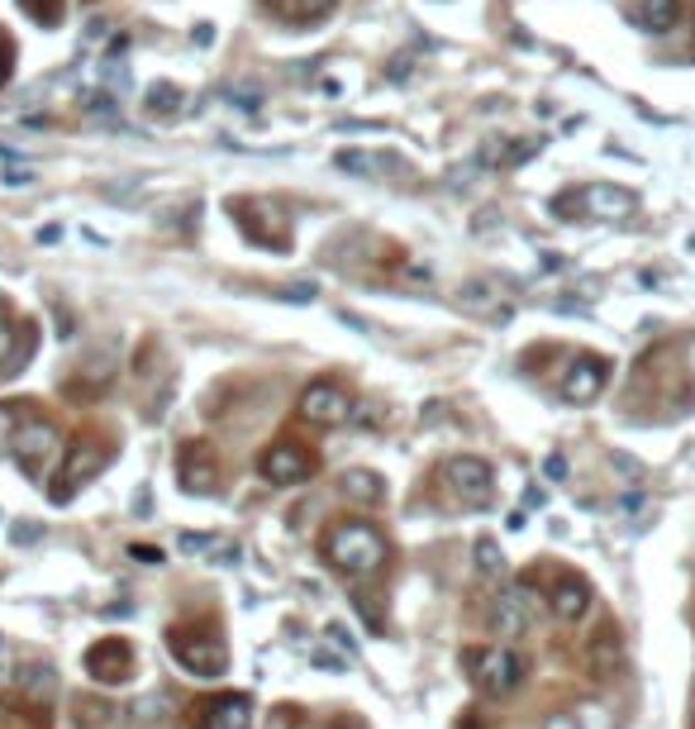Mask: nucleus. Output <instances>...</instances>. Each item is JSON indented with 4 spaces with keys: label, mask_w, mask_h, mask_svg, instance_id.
I'll list each match as a JSON object with an SVG mask.
<instances>
[{
    "label": "nucleus",
    "mask_w": 695,
    "mask_h": 729,
    "mask_svg": "<svg viewBox=\"0 0 695 729\" xmlns=\"http://www.w3.org/2000/svg\"><path fill=\"white\" fill-rule=\"evenodd\" d=\"M257 472H263V482H272V486H296V482H306L315 472V457L300 449V443L282 439V443H272V449H263Z\"/></svg>",
    "instance_id": "8"
},
{
    "label": "nucleus",
    "mask_w": 695,
    "mask_h": 729,
    "mask_svg": "<svg viewBox=\"0 0 695 729\" xmlns=\"http://www.w3.org/2000/svg\"><path fill=\"white\" fill-rule=\"evenodd\" d=\"M20 5L29 10V20H38V24H57V20H63V0H20Z\"/></svg>",
    "instance_id": "27"
},
{
    "label": "nucleus",
    "mask_w": 695,
    "mask_h": 729,
    "mask_svg": "<svg viewBox=\"0 0 695 729\" xmlns=\"http://www.w3.org/2000/svg\"><path fill=\"white\" fill-rule=\"evenodd\" d=\"M229 100H239V110H257V91H229Z\"/></svg>",
    "instance_id": "34"
},
{
    "label": "nucleus",
    "mask_w": 695,
    "mask_h": 729,
    "mask_svg": "<svg viewBox=\"0 0 695 729\" xmlns=\"http://www.w3.org/2000/svg\"><path fill=\"white\" fill-rule=\"evenodd\" d=\"M200 729H253V700L249 696H220L200 710Z\"/></svg>",
    "instance_id": "14"
},
{
    "label": "nucleus",
    "mask_w": 695,
    "mask_h": 729,
    "mask_svg": "<svg viewBox=\"0 0 695 729\" xmlns=\"http://www.w3.org/2000/svg\"><path fill=\"white\" fill-rule=\"evenodd\" d=\"M529 620H533L529 586L525 582H505L500 596H496V606H490V629H496L500 639H519L529 629Z\"/></svg>",
    "instance_id": "10"
},
{
    "label": "nucleus",
    "mask_w": 695,
    "mask_h": 729,
    "mask_svg": "<svg viewBox=\"0 0 695 729\" xmlns=\"http://www.w3.org/2000/svg\"><path fill=\"white\" fill-rule=\"evenodd\" d=\"M334 163L348 172V177H386V172L390 167H396V157H390V153H362V148H343L339 157H334Z\"/></svg>",
    "instance_id": "18"
},
{
    "label": "nucleus",
    "mask_w": 695,
    "mask_h": 729,
    "mask_svg": "<svg viewBox=\"0 0 695 729\" xmlns=\"http://www.w3.org/2000/svg\"><path fill=\"white\" fill-rule=\"evenodd\" d=\"M562 206H576L582 214H591V220H625V214H633V191H625V186H610V181H591L582 186V191L562 196Z\"/></svg>",
    "instance_id": "7"
},
{
    "label": "nucleus",
    "mask_w": 695,
    "mask_h": 729,
    "mask_svg": "<svg viewBox=\"0 0 695 729\" xmlns=\"http://www.w3.org/2000/svg\"><path fill=\"white\" fill-rule=\"evenodd\" d=\"M439 477L453 486V491L462 500H472V506H482V500L490 496V463H482V457H472V453H457V457H448Z\"/></svg>",
    "instance_id": "11"
},
{
    "label": "nucleus",
    "mask_w": 695,
    "mask_h": 729,
    "mask_svg": "<svg viewBox=\"0 0 695 729\" xmlns=\"http://www.w3.org/2000/svg\"><path fill=\"white\" fill-rule=\"evenodd\" d=\"M400 277H405V281H424V286H429V267L410 263V267H400Z\"/></svg>",
    "instance_id": "35"
},
{
    "label": "nucleus",
    "mask_w": 695,
    "mask_h": 729,
    "mask_svg": "<svg viewBox=\"0 0 695 729\" xmlns=\"http://www.w3.org/2000/svg\"><path fill=\"white\" fill-rule=\"evenodd\" d=\"M5 186H29V172H5Z\"/></svg>",
    "instance_id": "38"
},
{
    "label": "nucleus",
    "mask_w": 695,
    "mask_h": 729,
    "mask_svg": "<svg viewBox=\"0 0 695 729\" xmlns=\"http://www.w3.org/2000/svg\"><path fill=\"white\" fill-rule=\"evenodd\" d=\"M605 382H610V363L596 357V353H582V357H572V363H567V372H562L558 396L572 400V406H591V400L605 391Z\"/></svg>",
    "instance_id": "6"
},
{
    "label": "nucleus",
    "mask_w": 695,
    "mask_h": 729,
    "mask_svg": "<svg viewBox=\"0 0 695 729\" xmlns=\"http://www.w3.org/2000/svg\"><path fill=\"white\" fill-rule=\"evenodd\" d=\"M86 677L100 686H120L134 677V649L124 639H96L86 649Z\"/></svg>",
    "instance_id": "9"
},
{
    "label": "nucleus",
    "mask_w": 695,
    "mask_h": 729,
    "mask_svg": "<svg viewBox=\"0 0 695 729\" xmlns=\"http://www.w3.org/2000/svg\"><path fill=\"white\" fill-rule=\"evenodd\" d=\"M490 291H496L490 281H467V286L457 291V300H462L467 310H490Z\"/></svg>",
    "instance_id": "25"
},
{
    "label": "nucleus",
    "mask_w": 695,
    "mask_h": 729,
    "mask_svg": "<svg viewBox=\"0 0 695 729\" xmlns=\"http://www.w3.org/2000/svg\"><path fill=\"white\" fill-rule=\"evenodd\" d=\"M20 410H14V406H0V449H10V443H14V434H20Z\"/></svg>",
    "instance_id": "28"
},
{
    "label": "nucleus",
    "mask_w": 695,
    "mask_h": 729,
    "mask_svg": "<svg viewBox=\"0 0 695 729\" xmlns=\"http://www.w3.org/2000/svg\"><path fill=\"white\" fill-rule=\"evenodd\" d=\"M282 300H315V281L310 286H286Z\"/></svg>",
    "instance_id": "33"
},
{
    "label": "nucleus",
    "mask_w": 695,
    "mask_h": 729,
    "mask_svg": "<svg viewBox=\"0 0 695 729\" xmlns=\"http://www.w3.org/2000/svg\"><path fill=\"white\" fill-rule=\"evenodd\" d=\"M0 677H5V639H0Z\"/></svg>",
    "instance_id": "39"
},
{
    "label": "nucleus",
    "mask_w": 695,
    "mask_h": 729,
    "mask_svg": "<svg viewBox=\"0 0 695 729\" xmlns=\"http://www.w3.org/2000/svg\"><path fill=\"white\" fill-rule=\"evenodd\" d=\"M543 729H576V715L558 710V715H548V720H543Z\"/></svg>",
    "instance_id": "31"
},
{
    "label": "nucleus",
    "mask_w": 695,
    "mask_h": 729,
    "mask_svg": "<svg viewBox=\"0 0 695 729\" xmlns=\"http://www.w3.org/2000/svg\"><path fill=\"white\" fill-rule=\"evenodd\" d=\"M296 410H300V420L315 424V429H334L353 415V400H348V391L339 382H310L306 391H300Z\"/></svg>",
    "instance_id": "5"
},
{
    "label": "nucleus",
    "mask_w": 695,
    "mask_h": 729,
    "mask_svg": "<svg viewBox=\"0 0 695 729\" xmlns=\"http://www.w3.org/2000/svg\"><path fill=\"white\" fill-rule=\"evenodd\" d=\"M34 539H38V524H29V520L14 524V543H34Z\"/></svg>",
    "instance_id": "32"
},
{
    "label": "nucleus",
    "mask_w": 695,
    "mask_h": 729,
    "mask_svg": "<svg viewBox=\"0 0 695 729\" xmlns=\"http://www.w3.org/2000/svg\"><path fill=\"white\" fill-rule=\"evenodd\" d=\"M220 549V539L210 534H181V553H214Z\"/></svg>",
    "instance_id": "29"
},
{
    "label": "nucleus",
    "mask_w": 695,
    "mask_h": 729,
    "mask_svg": "<svg viewBox=\"0 0 695 729\" xmlns=\"http://www.w3.org/2000/svg\"><path fill=\"white\" fill-rule=\"evenodd\" d=\"M177 106H181V91H177V86H153V91H148V110L153 114H163V120H167V114H177Z\"/></svg>",
    "instance_id": "23"
},
{
    "label": "nucleus",
    "mask_w": 695,
    "mask_h": 729,
    "mask_svg": "<svg viewBox=\"0 0 695 729\" xmlns=\"http://www.w3.org/2000/svg\"><path fill=\"white\" fill-rule=\"evenodd\" d=\"M672 24H676V0H643V29L668 34Z\"/></svg>",
    "instance_id": "21"
},
{
    "label": "nucleus",
    "mask_w": 695,
    "mask_h": 729,
    "mask_svg": "<svg viewBox=\"0 0 695 729\" xmlns=\"http://www.w3.org/2000/svg\"><path fill=\"white\" fill-rule=\"evenodd\" d=\"M177 477H181V491H214L220 486V467H214V457H210V449L206 443H186L181 449V457H177Z\"/></svg>",
    "instance_id": "12"
},
{
    "label": "nucleus",
    "mask_w": 695,
    "mask_h": 729,
    "mask_svg": "<svg viewBox=\"0 0 695 729\" xmlns=\"http://www.w3.org/2000/svg\"><path fill=\"white\" fill-rule=\"evenodd\" d=\"M14 339H20V334H14L10 314L0 310V372H10V367H20V363H24V357L14 353Z\"/></svg>",
    "instance_id": "22"
},
{
    "label": "nucleus",
    "mask_w": 695,
    "mask_h": 729,
    "mask_svg": "<svg viewBox=\"0 0 695 729\" xmlns=\"http://www.w3.org/2000/svg\"><path fill=\"white\" fill-rule=\"evenodd\" d=\"M339 491L353 500V506H362V510H372V506H382L386 500V482L376 477L372 467H348L343 477H339Z\"/></svg>",
    "instance_id": "16"
},
{
    "label": "nucleus",
    "mask_w": 695,
    "mask_h": 729,
    "mask_svg": "<svg viewBox=\"0 0 695 729\" xmlns=\"http://www.w3.org/2000/svg\"><path fill=\"white\" fill-rule=\"evenodd\" d=\"M114 110H120V106H114V96H91L81 106V114H96V120H106V114H114Z\"/></svg>",
    "instance_id": "30"
},
{
    "label": "nucleus",
    "mask_w": 695,
    "mask_h": 729,
    "mask_svg": "<svg viewBox=\"0 0 695 729\" xmlns=\"http://www.w3.org/2000/svg\"><path fill=\"white\" fill-rule=\"evenodd\" d=\"M20 692H24L29 700H53V692H57V672H53L48 663H24V672H20Z\"/></svg>",
    "instance_id": "20"
},
{
    "label": "nucleus",
    "mask_w": 695,
    "mask_h": 729,
    "mask_svg": "<svg viewBox=\"0 0 695 729\" xmlns=\"http://www.w3.org/2000/svg\"><path fill=\"white\" fill-rule=\"evenodd\" d=\"M172 658L191 672V677H224V667H229V653H224V643L220 639H196V634H186V629H172Z\"/></svg>",
    "instance_id": "4"
},
{
    "label": "nucleus",
    "mask_w": 695,
    "mask_h": 729,
    "mask_svg": "<svg viewBox=\"0 0 695 729\" xmlns=\"http://www.w3.org/2000/svg\"><path fill=\"white\" fill-rule=\"evenodd\" d=\"M129 553L143 557V563H163V553H157V549H143V543H134V549H129Z\"/></svg>",
    "instance_id": "36"
},
{
    "label": "nucleus",
    "mask_w": 695,
    "mask_h": 729,
    "mask_svg": "<svg viewBox=\"0 0 695 729\" xmlns=\"http://www.w3.org/2000/svg\"><path fill=\"white\" fill-rule=\"evenodd\" d=\"M5 77H10V43L0 38V81H5Z\"/></svg>",
    "instance_id": "37"
},
{
    "label": "nucleus",
    "mask_w": 695,
    "mask_h": 729,
    "mask_svg": "<svg viewBox=\"0 0 695 729\" xmlns=\"http://www.w3.org/2000/svg\"><path fill=\"white\" fill-rule=\"evenodd\" d=\"M57 443H63V439H57V429L48 420H24L20 434H14V443H10V453H14V463H20L29 477H43V472L53 467V457L63 453Z\"/></svg>",
    "instance_id": "3"
},
{
    "label": "nucleus",
    "mask_w": 695,
    "mask_h": 729,
    "mask_svg": "<svg viewBox=\"0 0 695 729\" xmlns=\"http://www.w3.org/2000/svg\"><path fill=\"white\" fill-rule=\"evenodd\" d=\"M472 557H476V577H482L486 586H505V553H500V543L496 539H476V549H472Z\"/></svg>",
    "instance_id": "19"
},
{
    "label": "nucleus",
    "mask_w": 695,
    "mask_h": 729,
    "mask_svg": "<svg viewBox=\"0 0 695 729\" xmlns=\"http://www.w3.org/2000/svg\"><path fill=\"white\" fill-rule=\"evenodd\" d=\"M329 5H334V0H282V10L291 14V20H320Z\"/></svg>",
    "instance_id": "26"
},
{
    "label": "nucleus",
    "mask_w": 695,
    "mask_h": 729,
    "mask_svg": "<svg viewBox=\"0 0 695 729\" xmlns=\"http://www.w3.org/2000/svg\"><path fill=\"white\" fill-rule=\"evenodd\" d=\"M576 729H615L610 710L596 706V700H586V706H576Z\"/></svg>",
    "instance_id": "24"
},
{
    "label": "nucleus",
    "mask_w": 695,
    "mask_h": 729,
    "mask_svg": "<svg viewBox=\"0 0 695 729\" xmlns=\"http://www.w3.org/2000/svg\"><path fill=\"white\" fill-rule=\"evenodd\" d=\"M619 667H625V639H619L615 625H605L600 634L586 643V672H591V682H615Z\"/></svg>",
    "instance_id": "13"
},
{
    "label": "nucleus",
    "mask_w": 695,
    "mask_h": 729,
    "mask_svg": "<svg viewBox=\"0 0 695 729\" xmlns=\"http://www.w3.org/2000/svg\"><path fill=\"white\" fill-rule=\"evenodd\" d=\"M462 667H467L472 686L482 696H510L519 682H525V658L505 643H490V649H467L462 653Z\"/></svg>",
    "instance_id": "2"
},
{
    "label": "nucleus",
    "mask_w": 695,
    "mask_h": 729,
    "mask_svg": "<svg viewBox=\"0 0 695 729\" xmlns=\"http://www.w3.org/2000/svg\"><path fill=\"white\" fill-rule=\"evenodd\" d=\"M324 563L343 572V577H372L386 563V539L376 534V524L367 520H339L329 524V534L320 539Z\"/></svg>",
    "instance_id": "1"
},
{
    "label": "nucleus",
    "mask_w": 695,
    "mask_h": 729,
    "mask_svg": "<svg viewBox=\"0 0 695 729\" xmlns=\"http://www.w3.org/2000/svg\"><path fill=\"white\" fill-rule=\"evenodd\" d=\"M110 463V449H100V443H77L63 467V486H77V482H91L100 467Z\"/></svg>",
    "instance_id": "17"
},
{
    "label": "nucleus",
    "mask_w": 695,
    "mask_h": 729,
    "mask_svg": "<svg viewBox=\"0 0 695 729\" xmlns=\"http://www.w3.org/2000/svg\"><path fill=\"white\" fill-rule=\"evenodd\" d=\"M548 606H553V615H558L562 625H576L591 610V586L582 577H562L553 586V596H548Z\"/></svg>",
    "instance_id": "15"
}]
</instances>
